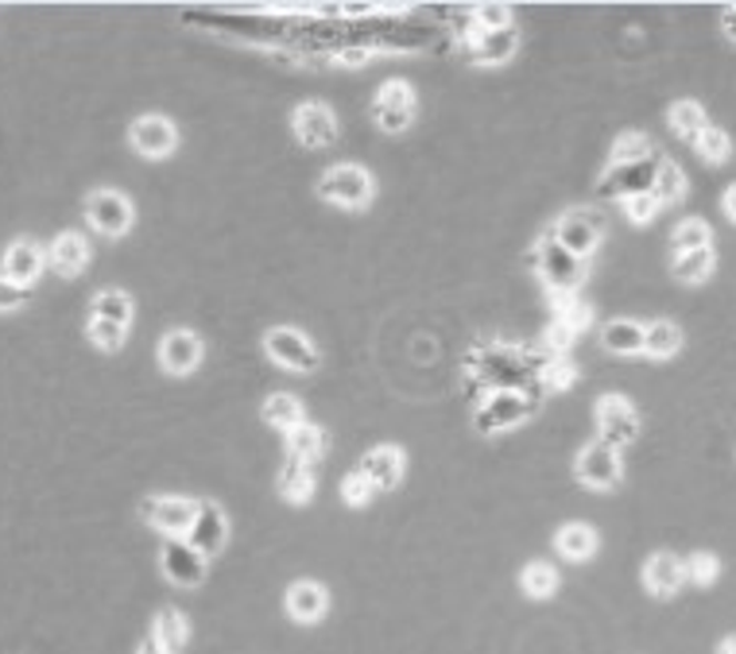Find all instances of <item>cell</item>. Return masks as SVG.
Segmentation results:
<instances>
[{"label":"cell","mask_w":736,"mask_h":654,"mask_svg":"<svg viewBox=\"0 0 736 654\" xmlns=\"http://www.w3.org/2000/svg\"><path fill=\"white\" fill-rule=\"evenodd\" d=\"M90 318L116 321V326L129 329V321H132V298H129V290H116V287L98 290V295H93V303H90Z\"/></svg>","instance_id":"cell-28"},{"label":"cell","mask_w":736,"mask_h":654,"mask_svg":"<svg viewBox=\"0 0 736 654\" xmlns=\"http://www.w3.org/2000/svg\"><path fill=\"white\" fill-rule=\"evenodd\" d=\"M140 515L147 527L163 531L167 539H186L198 515V500H186V495H147L140 503Z\"/></svg>","instance_id":"cell-6"},{"label":"cell","mask_w":736,"mask_h":654,"mask_svg":"<svg viewBox=\"0 0 736 654\" xmlns=\"http://www.w3.org/2000/svg\"><path fill=\"white\" fill-rule=\"evenodd\" d=\"M43 272H47V252L39 248L35 241H28V236L12 241L4 248V256H0V275L12 279V283H20L23 290H28Z\"/></svg>","instance_id":"cell-16"},{"label":"cell","mask_w":736,"mask_h":654,"mask_svg":"<svg viewBox=\"0 0 736 654\" xmlns=\"http://www.w3.org/2000/svg\"><path fill=\"white\" fill-rule=\"evenodd\" d=\"M264 352H268V360H276L279 368L299 372V376L315 372V368L323 365L315 341H310L307 334H299L295 326H272L268 334H264Z\"/></svg>","instance_id":"cell-3"},{"label":"cell","mask_w":736,"mask_h":654,"mask_svg":"<svg viewBox=\"0 0 736 654\" xmlns=\"http://www.w3.org/2000/svg\"><path fill=\"white\" fill-rule=\"evenodd\" d=\"M372 121H376V129L388 132V136L411 129V121H415V90H411V82H403V78H391V82H384L380 90H376V98H372Z\"/></svg>","instance_id":"cell-5"},{"label":"cell","mask_w":736,"mask_h":654,"mask_svg":"<svg viewBox=\"0 0 736 654\" xmlns=\"http://www.w3.org/2000/svg\"><path fill=\"white\" fill-rule=\"evenodd\" d=\"M574 477L577 484L593 488V492H613L624 477V464H621V449H613L609 441H590V446L577 453L574 461Z\"/></svg>","instance_id":"cell-4"},{"label":"cell","mask_w":736,"mask_h":654,"mask_svg":"<svg viewBox=\"0 0 736 654\" xmlns=\"http://www.w3.org/2000/svg\"><path fill=\"white\" fill-rule=\"evenodd\" d=\"M667 124L678 132V136L694 144V140H698L702 132L709 129V116H706V109H702L698 101L686 98V101H675V105L667 109Z\"/></svg>","instance_id":"cell-27"},{"label":"cell","mask_w":736,"mask_h":654,"mask_svg":"<svg viewBox=\"0 0 736 654\" xmlns=\"http://www.w3.org/2000/svg\"><path fill=\"white\" fill-rule=\"evenodd\" d=\"M551 236L570 252V256L585 259V256H593V252H597L601 225H597V217L585 214V210H570V214H562L559 221H554Z\"/></svg>","instance_id":"cell-15"},{"label":"cell","mask_w":736,"mask_h":654,"mask_svg":"<svg viewBox=\"0 0 736 654\" xmlns=\"http://www.w3.org/2000/svg\"><path fill=\"white\" fill-rule=\"evenodd\" d=\"M660 202L652 198V194H644V198H628L624 202V217L632 221V225H652L655 217H660Z\"/></svg>","instance_id":"cell-43"},{"label":"cell","mask_w":736,"mask_h":654,"mask_svg":"<svg viewBox=\"0 0 736 654\" xmlns=\"http://www.w3.org/2000/svg\"><path fill=\"white\" fill-rule=\"evenodd\" d=\"M644 585L652 589L655 596H675L678 589L686 585V562L683 558H675V554H667V550H660V554L647 558Z\"/></svg>","instance_id":"cell-22"},{"label":"cell","mask_w":736,"mask_h":654,"mask_svg":"<svg viewBox=\"0 0 736 654\" xmlns=\"http://www.w3.org/2000/svg\"><path fill=\"white\" fill-rule=\"evenodd\" d=\"M671 244H675V256H686V252H698V248H714V228H709V221H702V217H686L675 225Z\"/></svg>","instance_id":"cell-31"},{"label":"cell","mask_w":736,"mask_h":654,"mask_svg":"<svg viewBox=\"0 0 736 654\" xmlns=\"http://www.w3.org/2000/svg\"><path fill=\"white\" fill-rule=\"evenodd\" d=\"M155 357H160V368L167 376H191L202 365V337L194 329H167L160 337Z\"/></svg>","instance_id":"cell-14"},{"label":"cell","mask_w":736,"mask_h":654,"mask_svg":"<svg viewBox=\"0 0 736 654\" xmlns=\"http://www.w3.org/2000/svg\"><path fill=\"white\" fill-rule=\"evenodd\" d=\"M276 488L287 503H307L310 495H315V472H310V464L299 461V457H287V461L279 464Z\"/></svg>","instance_id":"cell-23"},{"label":"cell","mask_w":736,"mask_h":654,"mask_svg":"<svg viewBox=\"0 0 736 654\" xmlns=\"http://www.w3.org/2000/svg\"><path fill=\"white\" fill-rule=\"evenodd\" d=\"M601 345L616 357H636V352H644V326L632 318H613L601 329Z\"/></svg>","instance_id":"cell-25"},{"label":"cell","mask_w":736,"mask_h":654,"mask_svg":"<svg viewBox=\"0 0 736 654\" xmlns=\"http://www.w3.org/2000/svg\"><path fill=\"white\" fill-rule=\"evenodd\" d=\"M368 47H346V51H338V62L341 67H361V62H368Z\"/></svg>","instance_id":"cell-47"},{"label":"cell","mask_w":736,"mask_h":654,"mask_svg":"<svg viewBox=\"0 0 736 654\" xmlns=\"http://www.w3.org/2000/svg\"><path fill=\"white\" fill-rule=\"evenodd\" d=\"M717 654H736V632H733V635H725L722 647H717Z\"/></svg>","instance_id":"cell-51"},{"label":"cell","mask_w":736,"mask_h":654,"mask_svg":"<svg viewBox=\"0 0 736 654\" xmlns=\"http://www.w3.org/2000/svg\"><path fill=\"white\" fill-rule=\"evenodd\" d=\"M292 132L303 147L318 152V147H330L338 140V116L326 101H303L292 109Z\"/></svg>","instance_id":"cell-10"},{"label":"cell","mask_w":736,"mask_h":654,"mask_svg":"<svg viewBox=\"0 0 736 654\" xmlns=\"http://www.w3.org/2000/svg\"><path fill=\"white\" fill-rule=\"evenodd\" d=\"M129 144L144 160H167L178 147V129L163 113H144L129 124Z\"/></svg>","instance_id":"cell-12"},{"label":"cell","mask_w":736,"mask_h":654,"mask_svg":"<svg viewBox=\"0 0 736 654\" xmlns=\"http://www.w3.org/2000/svg\"><path fill=\"white\" fill-rule=\"evenodd\" d=\"M361 472L376 492H391V488H399V480H403V449L399 446L368 449L365 461H361Z\"/></svg>","instance_id":"cell-20"},{"label":"cell","mask_w":736,"mask_h":654,"mask_svg":"<svg viewBox=\"0 0 736 654\" xmlns=\"http://www.w3.org/2000/svg\"><path fill=\"white\" fill-rule=\"evenodd\" d=\"M554 318H562L574 334H582V329H590V321H593V306L582 303V298H574V303H570L566 310L554 314Z\"/></svg>","instance_id":"cell-45"},{"label":"cell","mask_w":736,"mask_h":654,"mask_svg":"<svg viewBox=\"0 0 736 654\" xmlns=\"http://www.w3.org/2000/svg\"><path fill=\"white\" fill-rule=\"evenodd\" d=\"M23 303H28V290H23L20 283H12V279H4V275H0V314L20 310Z\"/></svg>","instance_id":"cell-46"},{"label":"cell","mask_w":736,"mask_h":654,"mask_svg":"<svg viewBox=\"0 0 736 654\" xmlns=\"http://www.w3.org/2000/svg\"><path fill=\"white\" fill-rule=\"evenodd\" d=\"M284 604L295 624H318V620L326 616V609H330V596H326V589L318 585V581H295V585L287 589Z\"/></svg>","instance_id":"cell-21"},{"label":"cell","mask_w":736,"mask_h":654,"mask_svg":"<svg viewBox=\"0 0 736 654\" xmlns=\"http://www.w3.org/2000/svg\"><path fill=\"white\" fill-rule=\"evenodd\" d=\"M520 585L528 596H535V601H546V596L559 593V570H554L551 562H528L520 573Z\"/></svg>","instance_id":"cell-34"},{"label":"cell","mask_w":736,"mask_h":654,"mask_svg":"<svg viewBox=\"0 0 736 654\" xmlns=\"http://www.w3.org/2000/svg\"><path fill=\"white\" fill-rule=\"evenodd\" d=\"M574 380H577V368L570 365V360H559V357H554L551 368H546V372L539 376V384H543L546 391H566Z\"/></svg>","instance_id":"cell-41"},{"label":"cell","mask_w":736,"mask_h":654,"mask_svg":"<svg viewBox=\"0 0 736 654\" xmlns=\"http://www.w3.org/2000/svg\"><path fill=\"white\" fill-rule=\"evenodd\" d=\"M717 573H722V562H717L714 554H706V550L686 558V581H694V585L709 589L717 581Z\"/></svg>","instance_id":"cell-39"},{"label":"cell","mask_w":736,"mask_h":654,"mask_svg":"<svg viewBox=\"0 0 736 654\" xmlns=\"http://www.w3.org/2000/svg\"><path fill=\"white\" fill-rule=\"evenodd\" d=\"M90 256H93L90 241H85L78 228H67V233H59V236H54V244H51V252H47V259H51V267L62 275V279H78V275L90 267Z\"/></svg>","instance_id":"cell-19"},{"label":"cell","mask_w":736,"mask_h":654,"mask_svg":"<svg viewBox=\"0 0 736 654\" xmlns=\"http://www.w3.org/2000/svg\"><path fill=\"white\" fill-rule=\"evenodd\" d=\"M722 210H725V217H729L733 225H736V183L729 186V191H725V198H722Z\"/></svg>","instance_id":"cell-49"},{"label":"cell","mask_w":736,"mask_h":654,"mask_svg":"<svg viewBox=\"0 0 736 654\" xmlns=\"http://www.w3.org/2000/svg\"><path fill=\"white\" fill-rule=\"evenodd\" d=\"M515 51H520V31H515V23L500 31L477 28L473 35L466 39V59L481 62V67H500V62H508Z\"/></svg>","instance_id":"cell-17"},{"label":"cell","mask_w":736,"mask_h":654,"mask_svg":"<svg viewBox=\"0 0 736 654\" xmlns=\"http://www.w3.org/2000/svg\"><path fill=\"white\" fill-rule=\"evenodd\" d=\"M136 654H171V651H167V647H163V643H160V640H155V635H147V640H144V643H140V651H136Z\"/></svg>","instance_id":"cell-50"},{"label":"cell","mask_w":736,"mask_h":654,"mask_svg":"<svg viewBox=\"0 0 736 654\" xmlns=\"http://www.w3.org/2000/svg\"><path fill=\"white\" fill-rule=\"evenodd\" d=\"M160 570L171 585L178 589H198L206 581V558L191 546L186 539H171L160 554Z\"/></svg>","instance_id":"cell-13"},{"label":"cell","mask_w":736,"mask_h":654,"mask_svg":"<svg viewBox=\"0 0 736 654\" xmlns=\"http://www.w3.org/2000/svg\"><path fill=\"white\" fill-rule=\"evenodd\" d=\"M652 136L644 132H624L616 136L613 155H609V167H624V163H640V160H652Z\"/></svg>","instance_id":"cell-36"},{"label":"cell","mask_w":736,"mask_h":654,"mask_svg":"<svg viewBox=\"0 0 736 654\" xmlns=\"http://www.w3.org/2000/svg\"><path fill=\"white\" fill-rule=\"evenodd\" d=\"M473 16H477V28L481 31L512 28V8L508 4H481V8H473Z\"/></svg>","instance_id":"cell-42"},{"label":"cell","mask_w":736,"mask_h":654,"mask_svg":"<svg viewBox=\"0 0 736 654\" xmlns=\"http://www.w3.org/2000/svg\"><path fill=\"white\" fill-rule=\"evenodd\" d=\"M717 272V252L714 248H698V252H686V256H675V279L678 283H706L709 275Z\"/></svg>","instance_id":"cell-33"},{"label":"cell","mask_w":736,"mask_h":654,"mask_svg":"<svg viewBox=\"0 0 736 654\" xmlns=\"http://www.w3.org/2000/svg\"><path fill=\"white\" fill-rule=\"evenodd\" d=\"M660 155L652 160H640V163H624V167H605V178L597 183L601 198H644V194L655 191V178H660Z\"/></svg>","instance_id":"cell-7"},{"label":"cell","mask_w":736,"mask_h":654,"mask_svg":"<svg viewBox=\"0 0 736 654\" xmlns=\"http://www.w3.org/2000/svg\"><path fill=\"white\" fill-rule=\"evenodd\" d=\"M85 217H90V225L98 228L101 236H124L132 228V221H136V210H132V202L124 198L121 191H90V198H85Z\"/></svg>","instance_id":"cell-11"},{"label":"cell","mask_w":736,"mask_h":654,"mask_svg":"<svg viewBox=\"0 0 736 654\" xmlns=\"http://www.w3.org/2000/svg\"><path fill=\"white\" fill-rule=\"evenodd\" d=\"M372 495H376V488L368 484V477L361 469H354V472H346L341 477V500L349 503V508H368L372 503Z\"/></svg>","instance_id":"cell-40"},{"label":"cell","mask_w":736,"mask_h":654,"mask_svg":"<svg viewBox=\"0 0 736 654\" xmlns=\"http://www.w3.org/2000/svg\"><path fill=\"white\" fill-rule=\"evenodd\" d=\"M225 539H229V519H225V511L217 508V503H198V515H194V527H191V534H186V542H191L202 558H214L217 550L225 546Z\"/></svg>","instance_id":"cell-18"},{"label":"cell","mask_w":736,"mask_h":654,"mask_svg":"<svg viewBox=\"0 0 736 654\" xmlns=\"http://www.w3.org/2000/svg\"><path fill=\"white\" fill-rule=\"evenodd\" d=\"M694 152H698L702 163H725L733 155V136L725 129H717V124H709L706 132H702L698 140H694Z\"/></svg>","instance_id":"cell-37"},{"label":"cell","mask_w":736,"mask_h":654,"mask_svg":"<svg viewBox=\"0 0 736 654\" xmlns=\"http://www.w3.org/2000/svg\"><path fill=\"white\" fill-rule=\"evenodd\" d=\"M318 198L330 202L338 210H368L376 194L372 171L357 167V163H338V167H326L323 178H318Z\"/></svg>","instance_id":"cell-2"},{"label":"cell","mask_w":736,"mask_h":654,"mask_svg":"<svg viewBox=\"0 0 736 654\" xmlns=\"http://www.w3.org/2000/svg\"><path fill=\"white\" fill-rule=\"evenodd\" d=\"M722 35L729 39V43H736V4H729L722 12Z\"/></svg>","instance_id":"cell-48"},{"label":"cell","mask_w":736,"mask_h":654,"mask_svg":"<svg viewBox=\"0 0 736 654\" xmlns=\"http://www.w3.org/2000/svg\"><path fill=\"white\" fill-rule=\"evenodd\" d=\"M152 635L171 654H178V651L186 647V635H191V627H186V620H183V612H178V609H160V612H155V620H152Z\"/></svg>","instance_id":"cell-32"},{"label":"cell","mask_w":736,"mask_h":654,"mask_svg":"<svg viewBox=\"0 0 736 654\" xmlns=\"http://www.w3.org/2000/svg\"><path fill=\"white\" fill-rule=\"evenodd\" d=\"M539 248V267L535 272L543 275L546 290H577L585 283V267L577 256H570L566 248H562L559 241H554L551 233L543 236V241L535 244Z\"/></svg>","instance_id":"cell-8"},{"label":"cell","mask_w":736,"mask_h":654,"mask_svg":"<svg viewBox=\"0 0 736 654\" xmlns=\"http://www.w3.org/2000/svg\"><path fill=\"white\" fill-rule=\"evenodd\" d=\"M683 349V329L675 326V321L660 318V321H647L644 326V352L652 360H667L675 357V352Z\"/></svg>","instance_id":"cell-26"},{"label":"cell","mask_w":736,"mask_h":654,"mask_svg":"<svg viewBox=\"0 0 736 654\" xmlns=\"http://www.w3.org/2000/svg\"><path fill=\"white\" fill-rule=\"evenodd\" d=\"M326 430L315 427V422H303L299 430H292L287 435V457H299V461L315 464L318 457H326Z\"/></svg>","instance_id":"cell-29"},{"label":"cell","mask_w":736,"mask_h":654,"mask_svg":"<svg viewBox=\"0 0 736 654\" xmlns=\"http://www.w3.org/2000/svg\"><path fill=\"white\" fill-rule=\"evenodd\" d=\"M554 546L566 562H590L597 554V531L590 523H566L554 534Z\"/></svg>","instance_id":"cell-24"},{"label":"cell","mask_w":736,"mask_h":654,"mask_svg":"<svg viewBox=\"0 0 736 654\" xmlns=\"http://www.w3.org/2000/svg\"><path fill=\"white\" fill-rule=\"evenodd\" d=\"M85 337H90V341L98 345L101 352H116V349H124V337H129V329L116 326V321L90 318V326H85Z\"/></svg>","instance_id":"cell-38"},{"label":"cell","mask_w":736,"mask_h":654,"mask_svg":"<svg viewBox=\"0 0 736 654\" xmlns=\"http://www.w3.org/2000/svg\"><path fill=\"white\" fill-rule=\"evenodd\" d=\"M652 198L660 202V206H675V202L686 198V171L678 167V163H671V160L660 163V178H655Z\"/></svg>","instance_id":"cell-35"},{"label":"cell","mask_w":736,"mask_h":654,"mask_svg":"<svg viewBox=\"0 0 736 654\" xmlns=\"http://www.w3.org/2000/svg\"><path fill=\"white\" fill-rule=\"evenodd\" d=\"M574 341H577L574 329H570L566 321L554 318V314H551V326H546V334H543V345H546V349H551V352H566Z\"/></svg>","instance_id":"cell-44"},{"label":"cell","mask_w":736,"mask_h":654,"mask_svg":"<svg viewBox=\"0 0 736 654\" xmlns=\"http://www.w3.org/2000/svg\"><path fill=\"white\" fill-rule=\"evenodd\" d=\"M543 396H546V388L539 380L528 384V388L492 391V396L473 411L477 435H504V430L523 427L531 415H539V407H543Z\"/></svg>","instance_id":"cell-1"},{"label":"cell","mask_w":736,"mask_h":654,"mask_svg":"<svg viewBox=\"0 0 736 654\" xmlns=\"http://www.w3.org/2000/svg\"><path fill=\"white\" fill-rule=\"evenodd\" d=\"M260 419L268 422V427L284 430V435H292V430H299L303 422V403L295 396H272L268 403L260 407Z\"/></svg>","instance_id":"cell-30"},{"label":"cell","mask_w":736,"mask_h":654,"mask_svg":"<svg viewBox=\"0 0 736 654\" xmlns=\"http://www.w3.org/2000/svg\"><path fill=\"white\" fill-rule=\"evenodd\" d=\"M597 435H601V441H609L613 449H624V446H632V441L640 438V411L636 407L628 403L624 396H605V399H597Z\"/></svg>","instance_id":"cell-9"}]
</instances>
